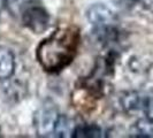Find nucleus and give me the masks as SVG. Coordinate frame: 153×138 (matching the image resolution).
Wrapping results in <instances>:
<instances>
[{
  "label": "nucleus",
  "instance_id": "f257e3e1",
  "mask_svg": "<svg viewBox=\"0 0 153 138\" xmlns=\"http://www.w3.org/2000/svg\"><path fill=\"white\" fill-rule=\"evenodd\" d=\"M79 39V29L75 25L55 29L37 46L36 56L39 65L48 73L61 71L74 60Z\"/></svg>",
  "mask_w": 153,
  "mask_h": 138
},
{
  "label": "nucleus",
  "instance_id": "f03ea898",
  "mask_svg": "<svg viewBox=\"0 0 153 138\" xmlns=\"http://www.w3.org/2000/svg\"><path fill=\"white\" fill-rule=\"evenodd\" d=\"M86 17L101 40L112 39L111 35H114L115 32L114 24L116 23V17L111 8L104 4H94L89 7Z\"/></svg>",
  "mask_w": 153,
  "mask_h": 138
},
{
  "label": "nucleus",
  "instance_id": "7ed1b4c3",
  "mask_svg": "<svg viewBox=\"0 0 153 138\" xmlns=\"http://www.w3.org/2000/svg\"><path fill=\"white\" fill-rule=\"evenodd\" d=\"M22 23L33 33H42L47 29L50 23V16L45 9L37 5L27 8L21 15Z\"/></svg>",
  "mask_w": 153,
  "mask_h": 138
},
{
  "label": "nucleus",
  "instance_id": "20e7f679",
  "mask_svg": "<svg viewBox=\"0 0 153 138\" xmlns=\"http://www.w3.org/2000/svg\"><path fill=\"white\" fill-rule=\"evenodd\" d=\"M58 111L55 108V105L52 102H46L44 106L39 109L36 114V128L39 135H48L53 134V129L56 119H58Z\"/></svg>",
  "mask_w": 153,
  "mask_h": 138
},
{
  "label": "nucleus",
  "instance_id": "39448f33",
  "mask_svg": "<svg viewBox=\"0 0 153 138\" xmlns=\"http://www.w3.org/2000/svg\"><path fill=\"white\" fill-rule=\"evenodd\" d=\"M151 98H152V94L130 91L124 92L119 98V101L121 107L126 112H138V111L145 112Z\"/></svg>",
  "mask_w": 153,
  "mask_h": 138
},
{
  "label": "nucleus",
  "instance_id": "423d86ee",
  "mask_svg": "<svg viewBox=\"0 0 153 138\" xmlns=\"http://www.w3.org/2000/svg\"><path fill=\"white\" fill-rule=\"evenodd\" d=\"M15 71V56L13 52L0 46V79H7Z\"/></svg>",
  "mask_w": 153,
  "mask_h": 138
},
{
  "label": "nucleus",
  "instance_id": "0eeeda50",
  "mask_svg": "<svg viewBox=\"0 0 153 138\" xmlns=\"http://www.w3.org/2000/svg\"><path fill=\"white\" fill-rule=\"evenodd\" d=\"M102 136H104V131L99 125L90 123L77 125L71 134V137L75 138H98Z\"/></svg>",
  "mask_w": 153,
  "mask_h": 138
},
{
  "label": "nucleus",
  "instance_id": "6e6552de",
  "mask_svg": "<svg viewBox=\"0 0 153 138\" xmlns=\"http://www.w3.org/2000/svg\"><path fill=\"white\" fill-rule=\"evenodd\" d=\"M131 136L153 138V119L149 116L139 119L131 128Z\"/></svg>",
  "mask_w": 153,
  "mask_h": 138
},
{
  "label": "nucleus",
  "instance_id": "1a4fd4ad",
  "mask_svg": "<svg viewBox=\"0 0 153 138\" xmlns=\"http://www.w3.org/2000/svg\"><path fill=\"white\" fill-rule=\"evenodd\" d=\"M73 134V122L67 115L59 114L54 125L53 135L56 137H68Z\"/></svg>",
  "mask_w": 153,
  "mask_h": 138
},
{
  "label": "nucleus",
  "instance_id": "9d476101",
  "mask_svg": "<svg viewBox=\"0 0 153 138\" xmlns=\"http://www.w3.org/2000/svg\"><path fill=\"white\" fill-rule=\"evenodd\" d=\"M35 2L36 0H6V6L13 15H22L23 12L27 8L35 5Z\"/></svg>",
  "mask_w": 153,
  "mask_h": 138
},
{
  "label": "nucleus",
  "instance_id": "9b49d317",
  "mask_svg": "<svg viewBox=\"0 0 153 138\" xmlns=\"http://www.w3.org/2000/svg\"><path fill=\"white\" fill-rule=\"evenodd\" d=\"M139 2L145 9L153 13V0H139Z\"/></svg>",
  "mask_w": 153,
  "mask_h": 138
},
{
  "label": "nucleus",
  "instance_id": "f8f14e48",
  "mask_svg": "<svg viewBox=\"0 0 153 138\" xmlns=\"http://www.w3.org/2000/svg\"><path fill=\"white\" fill-rule=\"evenodd\" d=\"M121 5L126 6V7H132L134 5H136L139 2V0H117Z\"/></svg>",
  "mask_w": 153,
  "mask_h": 138
},
{
  "label": "nucleus",
  "instance_id": "ddd939ff",
  "mask_svg": "<svg viewBox=\"0 0 153 138\" xmlns=\"http://www.w3.org/2000/svg\"><path fill=\"white\" fill-rule=\"evenodd\" d=\"M145 113H146V116L153 119V96L152 98H151V100H150V102H149V106L146 108Z\"/></svg>",
  "mask_w": 153,
  "mask_h": 138
},
{
  "label": "nucleus",
  "instance_id": "4468645a",
  "mask_svg": "<svg viewBox=\"0 0 153 138\" xmlns=\"http://www.w3.org/2000/svg\"><path fill=\"white\" fill-rule=\"evenodd\" d=\"M6 6V0H0V8Z\"/></svg>",
  "mask_w": 153,
  "mask_h": 138
},
{
  "label": "nucleus",
  "instance_id": "2eb2a0df",
  "mask_svg": "<svg viewBox=\"0 0 153 138\" xmlns=\"http://www.w3.org/2000/svg\"><path fill=\"white\" fill-rule=\"evenodd\" d=\"M0 134H1V130H0Z\"/></svg>",
  "mask_w": 153,
  "mask_h": 138
}]
</instances>
